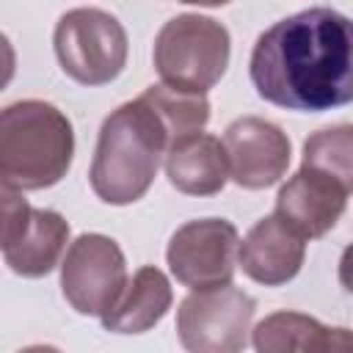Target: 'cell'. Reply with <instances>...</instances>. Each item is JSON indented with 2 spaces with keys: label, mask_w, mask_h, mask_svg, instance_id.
I'll use <instances>...</instances> for the list:
<instances>
[{
  "label": "cell",
  "mask_w": 353,
  "mask_h": 353,
  "mask_svg": "<svg viewBox=\"0 0 353 353\" xmlns=\"http://www.w3.org/2000/svg\"><path fill=\"white\" fill-rule=\"evenodd\" d=\"M256 94L287 110L323 113L353 102V19L306 8L270 25L251 50Z\"/></svg>",
  "instance_id": "1"
},
{
  "label": "cell",
  "mask_w": 353,
  "mask_h": 353,
  "mask_svg": "<svg viewBox=\"0 0 353 353\" xmlns=\"http://www.w3.org/2000/svg\"><path fill=\"white\" fill-rule=\"evenodd\" d=\"M168 135L154 110L138 97L119 105L99 127L88 182L105 204H132L152 188Z\"/></svg>",
  "instance_id": "2"
},
{
  "label": "cell",
  "mask_w": 353,
  "mask_h": 353,
  "mask_svg": "<svg viewBox=\"0 0 353 353\" xmlns=\"http://www.w3.org/2000/svg\"><path fill=\"white\" fill-rule=\"evenodd\" d=\"M74 157L72 121L44 99H19L0 113L3 188L44 190L58 185Z\"/></svg>",
  "instance_id": "3"
},
{
  "label": "cell",
  "mask_w": 353,
  "mask_h": 353,
  "mask_svg": "<svg viewBox=\"0 0 353 353\" xmlns=\"http://www.w3.org/2000/svg\"><path fill=\"white\" fill-rule=\"evenodd\" d=\"M232 55L229 30L201 14H179L154 36V69L163 83L207 94L226 72Z\"/></svg>",
  "instance_id": "4"
},
{
  "label": "cell",
  "mask_w": 353,
  "mask_h": 353,
  "mask_svg": "<svg viewBox=\"0 0 353 353\" xmlns=\"http://www.w3.org/2000/svg\"><path fill=\"white\" fill-rule=\"evenodd\" d=\"M55 58L66 77L80 85H105L127 63V30L102 8L66 11L52 33Z\"/></svg>",
  "instance_id": "5"
},
{
  "label": "cell",
  "mask_w": 353,
  "mask_h": 353,
  "mask_svg": "<svg viewBox=\"0 0 353 353\" xmlns=\"http://www.w3.org/2000/svg\"><path fill=\"white\" fill-rule=\"evenodd\" d=\"M256 301L234 284L190 290L176 309V336L193 353H237L248 345Z\"/></svg>",
  "instance_id": "6"
},
{
  "label": "cell",
  "mask_w": 353,
  "mask_h": 353,
  "mask_svg": "<svg viewBox=\"0 0 353 353\" xmlns=\"http://www.w3.org/2000/svg\"><path fill=\"white\" fill-rule=\"evenodd\" d=\"M127 287V262L108 234H80L61 262V292L77 314L102 317Z\"/></svg>",
  "instance_id": "7"
},
{
  "label": "cell",
  "mask_w": 353,
  "mask_h": 353,
  "mask_svg": "<svg viewBox=\"0 0 353 353\" xmlns=\"http://www.w3.org/2000/svg\"><path fill=\"white\" fill-rule=\"evenodd\" d=\"M171 276L188 290L232 284L240 265V234L223 218H199L182 223L165 248Z\"/></svg>",
  "instance_id": "8"
},
{
  "label": "cell",
  "mask_w": 353,
  "mask_h": 353,
  "mask_svg": "<svg viewBox=\"0 0 353 353\" xmlns=\"http://www.w3.org/2000/svg\"><path fill=\"white\" fill-rule=\"evenodd\" d=\"M69 223L55 210L30 207L22 190L3 188V259L25 279L47 276L63 256Z\"/></svg>",
  "instance_id": "9"
},
{
  "label": "cell",
  "mask_w": 353,
  "mask_h": 353,
  "mask_svg": "<svg viewBox=\"0 0 353 353\" xmlns=\"http://www.w3.org/2000/svg\"><path fill=\"white\" fill-rule=\"evenodd\" d=\"M223 146L229 157V176L245 190H262L276 185L290 165V138L287 132L259 116H240L223 132Z\"/></svg>",
  "instance_id": "10"
},
{
  "label": "cell",
  "mask_w": 353,
  "mask_h": 353,
  "mask_svg": "<svg viewBox=\"0 0 353 353\" xmlns=\"http://www.w3.org/2000/svg\"><path fill=\"white\" fill-rule=\"evenodd\" d=\"M347 190L328 174L301 165L276 196V215L287 221L303 240L328 234L347 207Z\"/></svg>",
  "instance_id": "11"
},
{
  "label": "cell",
  "mask_w": 353,
  "mask_h": 353,
  "mask_svg": "<svg viewBox=\"0 0 353 353\" xmlns=\"http://www.w3.org/2000/svg\"><path fill=\"white\" fill-rule=\"evenodd\" d=\"M306 256V240L276 212L256 221L240 243L243 273L265 287H281L292 281Z\"/></svg>",
  "instance_id": "12"
},
{
  "label": "cell",
  "mask_w": 353,
  "mask_h": 353,
  "mask_svg": "<svg viewBox=\"0 0 353 353\" xmlns=\"http://www.w3.org/2000/svg\"><path fill=\"white\" fill-rule=\"evenodd\" d=\"M165 176L185 196H215L229 179V157L221 138L196 132L179 138L165 152Z\"/></svg>",
  "instance_id": "13"
},
{
  "label": "cell",
  "mask_w": 353,
  "mask_h": 353,
  "mask_svg": "<svg viewBox=\"0 0 353 353\" xmlns=\"http://www.w3.org/2000/svg\"><path fill=\"white\" fill-rule=\"evenodd\" d=\"M171 301L174 292L165 273L154 265H143L124 287L121 298L102 314V325L113 334H143L165 317Z\"/></svg>",
  "instance_id": "14"
},
{
  "label": "cell",
  "mask_w": 353,
  "mask_h": 353,
  "mask_svg": "<svg viewBox=\"0 0 353 353\" xmlns=\"http://www.w3.org/2000/svg\"><path fill=\"white\" fill-rule=\"evenodd\" d=\"M254 347L259 353L284 350H353L350 328H331L301 312H273L254 328Z\"/></svg>",
  "instance_id": "15"
},
{
  "label": "cell",
  "mask_w": 353,
  "mask_h": 353,
  "mask_svg": "<svg viewBox=\"0 0 353 353\" xmlns=\"http://www.w3.org/2000/svg\"><path fill=\"white\" fill-rule=\"evenodd\" d=\"M141 99L160 119V124L168 135V146L176 143L179 138L201 132L210 121V99L201 91H188V88H176L168 83H154L141 94Z\"/></svg>",
  "instance_id": "16"
},
{
  "label": "cell",
  "mask_w": 353,
  "mask_h": 353,
  "mask_svg": "<svg viewBox=\"0 0 353 353\" xmlns=\"http://www.w3.org/2000/svg\"><path fill=\"white\" fill-rule=\"evenodd\" d=\"M303 165L317 168L353 193V124L312 132L303 141Z\"/></svg>",
  "instance_id": "17"
},
{
  "label": "cell",
  "mask_w": 353,
  "mask_h": 353,
  "mask_svg": "<svg viewBox=\"0 0 353 353\" xmlns=\"http://www.w3.org/2000/svg\"><path fill=\"white\" fill-rule=\"evenodd\" d=\"M336 276H339V284H342V290H345L347 295H353V243H350V245L342 251Z\"/></svg>",
  "instance_id": "18"
},
{
  "label": "cell",
  "mask_w": 353,
  "mask_h": 353,
  "mask_svg": "<svg viewBox=\"0 0 353 353\" xmlns=\"http://www.w3.org/2000/svg\"><path fill=\"white\" fill-rule=\"evenodd\" d=\"M179 3H190V6H207V8H218V6H226L232 0H179Z\"/></svg>",
  "instance_id": "19"
}]
</instances>
